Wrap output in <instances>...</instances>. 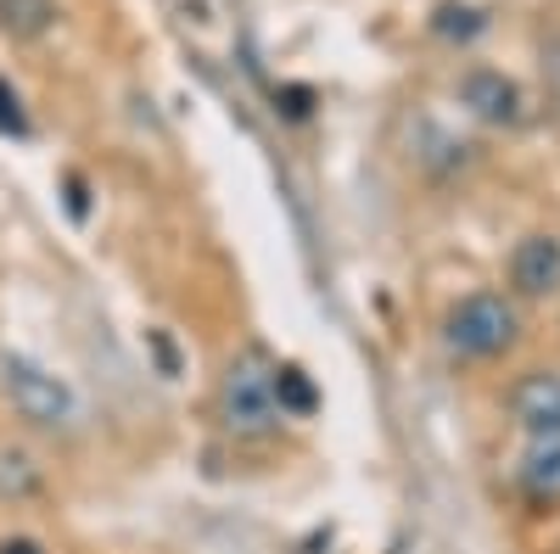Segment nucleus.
I'll return each mask as SVG.
<instances>
[{"label": "nucleus", "mask_w": 560, "mask_h": 554, "mask_svg": "<svg viewBox=\"0 0 560 554\" xmlns=\"http://www.w3.org/2000/svg\"><path fill=\"white\" fill-rule=\"evenodd\" d=\"M522 342V303L510 292H465L443 314V347L459 364H493Z\"/></svg>", "instance_id": "f257e3e1"}, {"label": "nucleus", "mask_w": 560, "mask_h": 554, "mask_svg": "<svg viewBox=\"0 0 560 554\" xmlns=\"http://www.w3.org/2000/svg\"><path fill=\"white\" fill-rule=\"evenodd\" d=\"M219 421L230 437L242 443H264L280 432V421H287V409H280L275 398V369H264L258 358H236L224 369L219 381Z\"/></svg>", "instance_id": "f03ea898"}, {"label": "nucleus", "mask_w": 560, "mask_h": 554, "mask_svg": "<svg viewBox=\"0 0 560 554\" xmlns=\"http://www.w3.org/2000/svg\"><path fill=\"white\" fill-rule=\"evenodd\" d=\"M0 387H7V398H12V409L23 414V421H34V426H45V432H57V426L73 421V392H68V381H57L51 369L34 364V358H23V353L0 358Z\"/></svg>", "instance_id": "7ed1b4c3"}, {"label": "nucleus", "mask_w": 560, "mask_h": 554, "mask_svg": "<svg viewBox=\"0 0 560 554\" xmlns=\"http://www.w3.org/2000/svg\"><path fill=\"white\" fill-rule=\"evenodd\" d=\"M504 292L516 297V303H549V297H560V236H549V229H527V236L510 247Z\"/></svg>", "instance_id": "20e7f679"}, {"label": "nucleus", "mask_w": 560, "mask_h": 554, "mask_svg": "<svg viewBox=\"0 0 560 554\" xmlns=\"http://www.w3.org/2000/svg\"><path fill=\"white\" fill-rule=\"evenodd\" d=\"M504 409L533 443L560 437V369H527V376H516V387L504 392Z\"/></svg>", "instance_id": "39448f33"}, {"label": "nucleus", "mask_w": 560, "mask_h": 554, "mask_svg": "<svg viewBox=\"0 0 560 554\" xmlns=\"http://www.w3.org/2000/svg\"><path fill=\"white\" fill-rule=\"evenodd\" d=\"M459 107L493 129H510V123H522V90L499 68H465L459 73Z\"/></svg>", "instance_id": "423d86ee"}, {"label": "nucleus", "mask_w": 560, "mask_h": 554, "mask_svg": "<svg viewBox=\"0 0 560 554\" xmlns=\"http://www.w3.org/2000/svg\"><path fill=\"white\" fill-rule=\"evenodd\" d=\"M516 498L533 510H560V437H538L516 459Z\"/></svg>", "instance_id": "0eeeda50"}, {"label": "nucleus", "mask_w": 560, "mask_h": 554, "mask_svg": "<svg viewBox=\"0 0 560 554\" xmlns=\"http://www.w3.org/2000/svg\"><path fill=\"white\" fill-rule=\"evenodd\" d=\"M57 28V0H0V34L7 39H45Z\"/></svg>", "instance_id": "6e6552de"}, {"label": "nucleus", "mask_w": 560, "mask_h": 554, "mask_svg": "<svg viewBox=\"0 0 560 554\" xmlns=\"http://www.w3.org/2000/svg\"><path fill=\"white\" fill-rule=\"evenodd\" d=\"M275 398H280V409H287V421H308V414L319 409V387L308 381L303 364H275Z\"/></svg>", "instance_id": "1a4fd4ad"}, {"label": "nucleus", "mask_w": 560, "mask_h": 554, "mask_svg": "<svg viewBox=\"0 0 560 554\" xmlns=\"http://www.w3.org/2000/svg\"><path fill=\"white\" fill-rule=\"evenodd\" d=\"M0 134H18V141H28V113H23V96L0 79Z\"/></svg>", "instance_id": "9d476101"}, {"label": "nucleus", "mask_w": 560, "mask_h": 554, "mask_svg": "<svg viewBox=\"0 0 560 554\" xmlns=\"http://www.w3.org/2000/svg\"><path fill=\"white\" fill-rule=\"evenodd\" d=\"M0 554H51L39 538H28V532H12V538H0Z\"/></svg>", "instance_id": "9b49d317"}, {"label": "nucleus", "mask_w": 560, "mask_h": 554, "mask_svg": "<svg viewBox=\"0 0 560 554\" xmlns=\"http://www.w3.org/2000/svg\"><path fill=\"white\" fill-rule=\"evenodd\" d=\"M68 208H73V219H84V179L79 174H68Z\"/></svg>", "instance_id": "f8f14e48"}, {"label": "nucleus", "mask_w": 560, "mask_h": 554, "mask_svg": "<svg viewBox=\"0 0 560 554\" xmlns=\"http://www.w3.org/2000/svg\"><path fill=\"white\" fill-rule=\"evenodd\" d=\"M549 554H560V543H555V549H549Z\"/></svg>", "instance_id": "ddd939ff"}]
</instances>
